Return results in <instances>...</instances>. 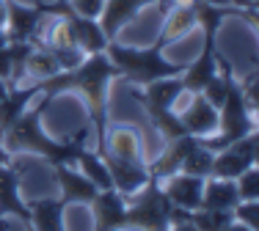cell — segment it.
Segmentation results:
<instances>
[{
    "label": "cell",
    "mask_w": 259,
    "mask_h": 231,
    "mask_svg": "<svg viewBox=\"0 0 259 231\" xmlns=\"http://www.w3.org/2000/svg\"><path fill=\"white\" fill-rule=\"evenodd\" d=\"M224 231H254V228H248V226H243V223H237V220H232L229 226H226Z\"/></svg>",
    "instance_id": "d6a6232c"
},
{
    "label": "cell",
    "mask_w": 259,
    "mask_h": 231,
    "mask_svg": "<svg viewBox=\"0 0 259 231\" xmlns=\"http://www.w3.org/2000/svg\"><path fill=\"white\" fill-rule=\"evenodd\" d=\"M212 151L204 149V146L199 143V138H196V146L185 154L180 171L182 174H190V176H199V179H207L209 174H212Z\"/></svg>",
    "instance_id": "484cf974"
},
{
    "label": "cell",
    "mask_w": 259,
    "mask_h": 231,
    "mask_svg": "<svg viewBox=\"0 0 259 231\" xmlns=\"http://www.w3.org/2000/svg\"><path fill=\"white\" fill-rule=\"evenodd\" d=\"M177 116H180L185 132L193 138H207L218 130V110L201 94H190V105Z\"/></svg>",
    "instance_id": "4fadbf2b"
},
{
    "label": "cell",
    "mask_w": 259,
    "mask_h": 231,
    "mask_svg": "<svg viewBox=\"0 0 259 231\" xmlns=\"http://www.w3.org/2000/svg\"><path fill=\"white\" fill-rule=\"evenodd\" d=\"M3 215H14L22 223L30 220L28 204L20 198V171L14 165H0V220Z\"/></svg>",
    "instance_id": "e0dca14e"
},
{
    "label": "cell",
    "mask_w": 259,
    "mask_h": 231,
    "mask_svg": "<svg viewBox=\"0 0 259 231\" xmlns=\"http://www.w3.org/2000/svg\"><path fill=\"white\" fill-rule=\"evenodd\" d=\"M256 212H259L256 201H237V204H234V209H232V215H234V220H237V223H243V226H248V228L256 231Z\"/></svg>",
    "instance_id": "83f0119b"
},
{
    "label": "cell",
    "mask_w": 259,
    "mask_h": 231,
    "mask_svg": "<svg viewBox=\"0 0 259 231\" xmlns=\"http://www.w3.org/2000/svg\"><path fill=\"white\" fill-rule=\"evenodd\" d=\"M160 187H163V196L168 198L171 206H180L185 212H193L201 206V190H204V179L190 174H171L165 179H160Z\"/></svg>",
    "instance_id": "8fae6325"
},
{
    "label": "cell",
    "mask_w": 259,
    "mask_h": 231,
    "mask_svg": "<svg viewBox=\"0 0 259 231\" xmlns=\"http://www.w3.org/2000/svg\"><path fill=\"white\" fill-rule=\"evenodd\" d=\"M75 165L83 171L85 176H89L91 182H94L100 190H110L113 187V182H110V174H108V168H105V160L97 151H91V149H85V146H80V151H77V157H75Z\"/></svg>",
    "instance_id": "cb8c5ba5"
},
{
    "label": "cell",
    "mask_w": 259,
    "mask_h": 231,
    "mask_svg": "<svg viewBox=\"0 0 259 231\" xmlns=\"http://www.w3.org/2000/svg\"><path fill=\"white\" fill-rule=\"evenodd\" d=\"M182 94H185V83H182L180 75L177 77H160V80H152L141 88H133V96L144 105L149 121L174 113V105Z\"/></svg>",
    "instance_id": "8992f818"
},
{
    "label": "cell",
    "mask_w": 259,
    "mask_h": 231,
    "mask_svg": "<svg viewBox=\"0 0 259 231\" xmlns=\"http://www.w3.org/2000/svg\"><path fill=\"white\" fill-rule=\"evenodd\" d=\"M168 231H196V226L190 220H180V223H171Z\"/></svg>",
    "instance_id": "f546056e"
},
{
    "label": "cell",
    "mask_w": 259,
    "mask_h": 231,
    "mask_svg": "<svg viewBox=\"0 0 259 231\" xmlns=\"http://www.w3.org/2000/svg\"><path fill=\"white\" fill-rule=\"evenodd\" d=\"M22 226H25V231H33V226H30V223H22Z\"/></svg>",
    "instance_id": "d590c367"
},
{
    "label": "cell",
    "mask_w": 259,
    "mask_h": 231,
    "mask_svg": "<svg viewBox=\"0 0 259 231\" xmlns=\"http://www.w3.org/2000/svg\"><path fill=\"white\" fill-rule=\"evenodd\" d=\"M193 146H196L193 135H182V138H174V141H165L163 154H160L152 165H146L149 176H155V179H165V176L177 174V171H180V165H182V160H185V154H188Z\"/></svg>",
    "instance_id": "ffe728a7"
},
{
    "label": "cell",
    "mask_w": 259,
    "mask_h": 231,
    "mask_svg": "<svg viewBox=\"0 0 259 231\" xmlns=\"http://www.w3.org/2000/svg\"><path fill=\"white\" fill-rule=\"evenodd\" d=\"M47 14H41L39 6H25L17 0H6V36L9 41H39V30Z\"/></svg>",
    "instance_id": "ba28073f"
},
{
    "label": "cell",
    "mask_w": 259,
    "mask_h": 231,
    "mask_svg": "<svg viewBox=\"0 0 259 231\" xmlns=\"http://www.w3.org/2000/svg\"><path fill=\"white\" fill-rule=\"evenodd\" d=\"M55 171V179H58V201L61 204H91L97 198V193H100V187L94 185V182L89 179L83 171H80L77 165H69V162H58V165H53Z\"/></svg>",
    "instance_id": "30bf717a"
},
{
    "label": "cell",
    "mask_w": 259,
    "mask_h": 231,
    "mask_svg": "<svg viewBox=\"0 0 259 231\" xmlns=\"http://www.w3.org/2000/svg\"><path fill=\"white\" fill-rule=\"evenodd\" d=\"M218 72V50H215V36H204V47H201V55L193 61L190 66H185L182 72V83L185 91L190 94H199L201 88L212 80V75Z\"/></svg>",
    "instance_id": "9a60e30c"
},
{
    "label": "cell",
    "mask_w": 259,
    "mask_h": 231,
    "mask_svg": "<svg viewBox=\"0 0 259 231\" xmlns=\"http://www.w3.org/2000/svg\"><path fill=\"white\" fill-rule=\"evenodd\" d=\"M33 231H66L64 228V204L58 198H41L28 206Z\"/></svg>",
    "instance_id": "603a6c76"
},
{
    "label": "cell",
    "mask_w": 259,
    "mask_h": 231,
    "mask_svg": "<svg viewBox=\"0 0 259 231\" xmlns=\"http://www.w3.org/2000/svg\"><path fill=\"white\" fill-rule=\"evenodd\" d=\"M237 185V196L240 201H256L259 198V174H256V165H251L248 171H243L234 179Z\"/></svg>",
    "instance_id": "4316f807"
},
{
    "label": "cell",
    "mask_w": 259,
    "mask_h": 231,
    "mask_svg": "<svg viewBox=\"0 0 259 231\" xmlns=\"http://www.w3.org/2000/svg\"><path fill=\"white\" fill-rule=\"evenodd\" d=\"M188 220L196 226V231H224L234 220V215L229 209H204V206H199V209L188 212Z\"/></svg>",
    "instance_id": "d4e9b609"
},
{
    "label": "cell",
    "mask_w": 259,
    "mask_h": 231,
    "mask_svg": "<svg viewBox=\"0 0 259 231\" xmlns=\"http://www.w3.org/2000/svg\"><path fill=\"white\" fill-rule=\"evenodd\" d=\"M9 162H11V151L0 143V165H9Z\"/></svg>",
    "instance_id": "1f68e13d"
},
{
    "label": "cell",
    "mask_w": 259,
    "mask_h": 231,
    "mask_svg": "<svg viewBox=\"0 0 259 231\" xmlns=\"http://www.w3.org/2000/svg\"><path fill=\"white\" fill-rule=\"evenodd\" d=\"M201 3H209V6H232V0H201Z\"/></svg>",
    "instance_id": "836d02e7"
},
{
    "label": "cell",
    "mask_w": 259,
    "mask_h": 231,
    "mask_svg": "<svg viewBox=\"0 0 259 231\" xmlns=\"http://www.w3.org/2000/svg\"><path fill=\"white\" fill-rule=\"evenodd\" d=\"M105 52L119 69V77L133 83V88H141L152 80H160V77H177L185 72V64H174V61L163 58V47L157 41L152 47H124L119 41H110Z\"/></svg>",
    "instance_id": "3957f363"
},
{
    "label": "cell",
    "mask_w": 259,
    "mask_h": 231,
    "mask_svg": "<svg viewBox=\"0 0 259 231\" xmlns=\"http://www.w3.org/2000/svg\"><path fill=\"white\" fill-rule=\"evenodd\" d=\"M105 154L119 157L127 162H144V141H141L138 130L135 127H108V135H105ZM102 157V154H100Z\"/></svg>",
    "instance_id": "2e32d148"
},
{
    "label": "cell",
    "mask_w": 259,
    "mask_h": 231,
    "mask_svg": "<svg viewBox=\"0 0 259 231\" xmlns=\"http://www.w3.org/2000/svg\"><path fill=\"white\" fill-rule=\"evenodd\" d=\"M256 130L243 135L240 141L229 143L226 149H221L212 157V174L209 176H221V179H237L243 171H248L251 165H256Z\"/></svg>",
    "instance_id": "52a82bcc"
},
{
    "label": "cell",
    "mask_w": 259,
    "mask_h": 231,
    "mask_svg": "<svg viewBox=\"0 0 259 231\" xmlns=\"http://www.w3.org/2000/svg\"><path fill=\"white\" fill-rule=\"evenodd\" d=\"M6 94H9V83H6V80H0V99H3Z\"/></svg>",
    "instance_id": "e575fe53"
},
{
    "label": "cell",
    "mask_w": 259,
    "mask_h": 231,
    "mask_svg": "<svg viewBox=\"0 0 259 231\" xmlns=\"http://www.w3.org/2000/svg\"><path fill=\"white\" fill-rule=\"evenodd\" d=\"M94 209V231H121L127 215V198L119 190H100L91 201Z\"/></svg>",
    "instance_id": "7c38bea8"
},
{
    "label": "cell",
    "mask_w": 259,
    "mask_h": 231,
    "mask_svg": "<svg viewBox=\"0 0 259 231\" xmlns=\"http://www.w3.org/2000/svg\"><path fill=\"white\" fill-rule=\"evenodd\" d=\"M155 3H165V0H105L100 17H97L105 39L116 41L121 33V28L130 25L146 6H155Z\"/></svg>",
    "instance_id": "9c48e42d"
},
{
    "label": "cell",
    "mask_w": 259,
    "mask_h": 231,
    "mask_svg": "<svg viewBox=\"0 0 259 231\" xmlns=\"http://www.w3.org/2000/svg\"><path fill=\"white\" fill-rule=\"evenodd\" d=\"M41 14H61L69 20L72 25V33H75V44L83 55H94V52H105L110 41L105 39L100 22L94 17H83L77 11H72V6L66 0H55V3H39Z\"/></svg>",
    "instance_id": "5b68a950"
},
{
    "label": "cell",
    "mask_w": 259,
    "mask_h": 231,
    "mask_svg": "<svg viewBox=\"0 0 259 231\" xmlns=\"http://www.w3.org/2000/svg\"><path fill=\"white\" fill-rule=\"evenodd\" d=\"M127 198V215H124V228H138V231H168L171 228V204L163 196L160 179L149 176L144 187Z\"/></svg>",
    "instance_id": "277c9868"
},
{
    "label": "cell",
    "mask_w": 259,
    "mask_h": 231,
    "mask_svg": "<svg viewBox=\"0 0 259 231\" xmlns=\"http://www.w3.org/2000/svg\"><path fill=\"white\" fill-rule=\"evenodd\" d=\"M251 3H256V0H251Z\"/></svg>",
    "instance_id": "74e56055"
},
{
    "label": "cell",
    "mask_w": 259,
    "mask_h": 231,
    "mask_svg": "<svg viewBox=\"0 0 259 231\" xmlns=\"http://www.w3.org/2000/svg\"><path fill=\"white\" fill-rule=\"evenodd\" d=\"M196 30V14H193V6H168V14L163 20V28H160L157 36V44L168 47L174 41H182L188 33Z\"/></svg>",
    "instance_id": "ac0fdd59"
},
{
    "label": "cell",
    "mask_w": 259,
    "mask_h": 231,
    "mask_svg": "<svg viewBox=\"0 0 259 231\" xmlns=\"http://www.w3.org/2000/svg\"><path fill=\"white\" fill-rule=\"evenodd\" d=\"M240 201L237 185L234 179H221V176H207L204 190H201V206L204 209H234V204Z\"/></svg>",
    "instance_id": "44dd1931"
},
{
    "label": "cell",
    "mask_w": 259,
    "mask_h": 231,
    "mask_svg": "<svg viewBox=\"0 0 259 231\" xmlns=\"http://www.w3.org/2000/svg\"><path fill=\"white\" fill-rule=\"evenodd\" d=\"M0 228H3V220H0Z\"/></svg>",
    "instance_id": "8d00e7d4"
},
{
    "label": "cell",
    "mask_w": 259,
    "mask_h": 231,
    "mask_svg": "<svg viewBox=\"0 0 259 231\" xmlns=\"http://www.w3.org/2000/svg\"><path fill=\"white\" fill-rule=\"evenodd\" d=\"M61 66L58 61H55V55L47 47L36 44L33 50H30V55L25 58V64H22V77L17 86H28V83H39V80H47V77L58 75Z\"/></svg>",
    "instance_id": "7402d4cb"
},
{
    "label": "cell",
    "mask_w": 259,
    "mask_h": 231,
    "mask_svg": "<svg viewBox=\"0 0 259 231\" xmlns=\"http://www.w3.org/2000/svg\"><path fill=\"white\" fill-rule=\"evenodd\" d=\"M36 99L39 102H36L33 107H28V110L0 135V143H3L11 154H17V151H33V154L45 157L50 165H58V162L75 165V157H77L80 146H83V132H80L75 141H53L50 135H45L39 121H41V113L47 110V105H50L53 99L47 94H39Z\"/></svg>",
    "instance_id": "7a4b0ae2"
},
{
    "label": "cell",
    "mask_w": 259,
    "mask_h": 231,
    "mask_svg": "<svg viewBox=\"0 0 259 231\" xmlns=\"http://www.w3.org/2000/svg\"><path fill=\"white\" fill-rule=\"evenodd\" d=\"M232 6L245 9V11H256V3H251V0H232Z\"/></svg>",
    "instance_id": "4dcf8cb0"
},
{
    "label": "cell",
    "mask_w": 259,
    "mask_h": 231,
    "mask_svg": "<svg viewBox=\"0 0 259 231\" xmlns=\"http://www.w3.org/2000/svg\"><path fill=\"white\" fill-rule=\"evenodd\" d=\"M119 80V69L113 66V61L108 58V52H94V55H83V61L75 69H61L58 75L39 80L41 94H47L53 99L61 91H77L83 94L89 116L94 121L97 130V154H105V135H108V88L110 83Z\"/></svg>",
    "instance_id": "6da1fadb"
},
{
    "label": "cell",
    "mask_w": 259,
    "mask_h": 231,
    "mask_svg": "<svg viewBox=\"0 0 259 231\" xmlns=\"http://www.w3.org/2000/svg\"><path fill=\"white\" fill-rule=\"evenodd\" d=\"M66 3L72 6V11H77V14H83V17H94L97 20L105 0H66Z\"/></svg>",
    "instance_id": "f1b7e54d"
},
{
    "label": "cell",
    "mask_w": 259,
    "mask_h": 231,
    "mask_svg": "<svg viewBox=\"0 0 259 231\" xmlns=\"http://www.w3.org/2000/svg\"><path fill=\"white\" fill-rule=\"evenodd\" d=\"M102 160L110 174V182H113V190H119L121 196H133V193H138L149 182V171L141 162H127L110 154H102Z\"/></svg>",
    "instance_id": "5bb4252c"
},
{
    "label": "cell",
    "mask_w": 259,
    "mask_h": 231,
    "mask_svg": "<svg viewBox=\"0 0 259 231\" xmlns=\"http://www.w3.org/2000/svg\"><path fill=\"white\" fill-rule=\"evenodd\" d=\"M39 94L41 91H39L36 83H28V86H11L9 88V94L0 99V135H3V132L28 110L30 102H33Z\"/></svg>",
    "instance_id": "d6986e66"
}]
</instances>
